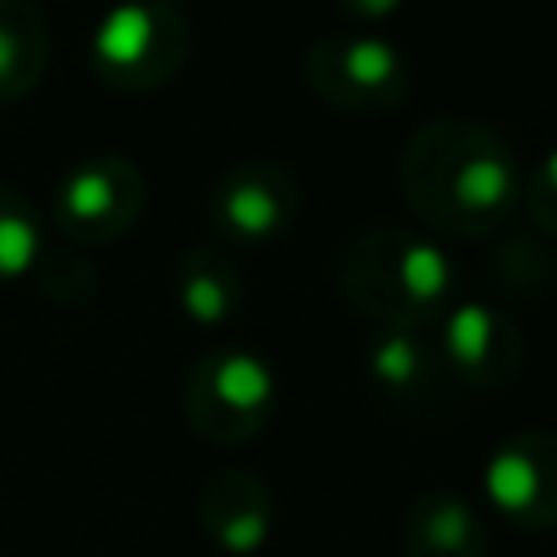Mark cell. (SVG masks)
Wrapping results in <instances>:
<instances>
[{
    "instance_id": "9c48e42d",
    "label": "cell",
    "mask_w": 557,
    "mask_h": 557,
    "mask_svg": "<svg viewBox=\"0 0 557 557\" xmlns=\"http://www.w3.org/2000/svg\"><path fill=\"white\" fill-rule=\"evenodd\" d=\"M440 348L444 370H453L466 387H505L527 361V339L518 322L483 300H461L444 309Z\"/></svg>"
},
{
    "instance_id": "7a4b0ae2",
    "label": "cell",
    "mask_w": 557,
    "mask_h": 557,
    "mask_svg": "<svg viewBox=\"0 0 557 557\" xmlns=\"http://www.w3.org/2000/svg\"><path fill=\"white\" fill-rule=\"evenodd\" d=\"M453 278L444 244L405 226H374L339 252L344 296L383 331H422L453 305Z\"/></svg>"
},
{
    "instance_id": "5bb4252c",
    "label": "cell",
    "mask_w": 557,
    "mask_h": 557,
    "mask_svg": "<svg viewBox=\"0 0 557 557\" xmlns=\"http://www.w3.org/2000/svg\"><path fill=\"white\" fill-rule=\"evenodd\" d=\"M370 379L405 409H422L440 396L444 383V366L440 357L426 348L422 331H379L370 339Z\"/></svg>"
},
{
    "instance_id": "ba28073f",
    "label": "cell",
    "mask_w": 557,
    "mask_h": 557,
    "mask_svg": "<svg viewBox=\"0 0 557 557\" xmlns=\"http://www.w3.org/2000/svg\"><path fill=\"white\" fill-rule=\"evenodd\" d=\"M483 492L487 505L522 531L557 527V431L509 435L483 466Z\"/></svg>"
},
{
    "instance_id": "277c9868",
    "label": "cell",
    "mask_w": 557,
    "mask_h": 557,
    "mask_svg": "<svg viewBox=\"0 0 557 557\" xmlns=\"http://www.w3.org/2000/svg\"><path fill=\"white\" fill-rule=\"evenodd\" d=\"M278 379L248 348H213L205 352L183 383L187 426L218 448L248 444L274 413Z\"/></svg>"
},
{
    "instance_id": "3957f363",
    "label": "cell",
    "mask_w": 557,
    "mask_h": 557,
    "mask_svg": "<svg viewBox=\"0 0 557 557\" xmlns=\"http://www.w3.org/2000/svg\"><path fill=\"white\" fill-rule=\"evenodd\" d=\"M191 57V22L165 0H122L91 35V70L113 91L165 87Z\"/></svg>"
},
{
    "instance_id": "d6986e66",
    "label": "cell",
    "mask_w": 557,
    "mask_h": 557,
    "mask_svg": "<svg viewBox=\"0 0 557 557\" xmlns=\"http://www.w3.org/2000/svg\"><path fill=\"white\" fill-rule=\"evenodd\" d=\"M165 4H174V9H178V0H165Z\"/></svg>"
},
{
    "instance_id": "9a60e30c",
    "label": "cell",
    "mask_w": 557,
    "mask_h": 557,
    "mask_svg": "<svg viewBox=\"0 0 557 557\" xmlns=\"http://www.w3.org/2000/svg\"><path fill=\"white\" fill-rule=\"evenodd\" d=\"M44 248V226L35 205L0 183V287L13 278H26L35 257Z\"/></svg>"
},
{
    "instance_id": "6da1fadb",
    "label": "cell",
    "mask_w": 557,
    "mask_h": 557,
    "mask_svg": "<svg viewBox=\"0 0 557 557\" xmlns=\"http://www.w3.org/2000/svg\"><path fill=\"white\" fill-rule=\"evenodd\" d=\"M400 196L440 235L479 239L522 209V157L487 122L431 117L400 152Z\"/></svg>"
},
{
    "instance_id": "e0dca14e",
    "label": "cell",
    "mask_w": 557,
    "mask_h": 557,
    "mask_svg": "<svg viewBox=\"0 0 557 557\" xmlns=\"http://www.w3.org/2000/svg\"><path fill=\"white\" fill-rule=\"evenodd\" d=\"M522 209L531 213V222L557 239V148H548L522 178Z\"/></svg>"
},
{
    "instance_id": "8992f818",
    "label": "cell",
    "mask_w": 557,
    "mask_h": 557,
    "mask_svg": "<svg viewBox=\"0 0 557 557\" xmlns=\"http://www.w3.org/2000/svg\"><path fill=\"white\" fill-rule=\"evenodd\" d=\"M148 205V178L126 157H87L61 174L52 191V222L78 248H100L122 239Z\"/></svg>"
},
{
    "instance_id": "52a82bcc",
    "label": "cell",
    "mask_w": 557,
    "mask_h": 557,
    "mask_svg": "<svg viewBox=\"0 0 557 557\" xmlns=\"http://www.w3.org/2000/svg\"><path fill=\"white\" fill-rule=\"evenodd\" d=\"M300 209L296 174L278 161H235L209 187V222L231 244L278 239Z\"/></svg>"
},
{
    "instance_id": "8fae6325",
    "label": "cell",
    "mask_w": 557,
    "mask_h": 557,
    "mask_svg": "<svg viewBox=\"0 0 557 557\" xmlns=\"http://www.w3.org/2000/svg\"><path fill=\"white\" fill-rule=\"evenodd\" d=\"M405 557H487V527L466 496L426 492L400 522Z\"/></svg>"
},
{
    "instance_id": "ac0fdd59",
    "label": "cell",
    "mask_w": 557,
    "mask_h": 557,
    "mask_svg": "<svg viewBox=\"0 0 557 557\" xmlns=\"http://www.w3.org/2000/svg\"><path fill=\"white\" fill-rule=\"evenodd\" d=\"M348 17H357V22H379V17H387V13H396L405 0H335Z\"/></svg>"
},
{
    "instance_id": "2e32d148",
    "label": "cell",
    "mask_w": 557,
    "mask_h": 557,
    "mask_svg": "<svg viewBox=\"0 0 557 557\" xmlns=\"http://www.w3.org/2000/svg\"><path fill=\"white\" fill-rule=\"evenodd\" d=\"M26 278H35L39 296L52 300V305H83L91 296V261L70 239H61V244L44 239V248H39V257H35Z\"/></svg>"
},
{
    "instance_id": "30bf717a",
    "label": "cell",
    "mask_w": 557,
    "mask_h": 557,
    "mask_svg": "<svg viewBox=\"0 0 557 557\" xmlns=\"http://www.w3.org/2000/svg\"><path fill=\"white\" fill-rule=\"evenodd\" d=\"M196 518L222 553L252 557L270 544L278 513H274L270 487L252 470L231 466V470H218L213 479H205V487L196 496Z\"/></svg>"
},
{
    "instance_id": "7c38bea8",
    "label": "cell",
    "mask_w": 557,
    "mask_h": 557,
    "mask_svg": "<svg viewBox=\"0 0 557 557\" xmlns=\"http://www.w3.org/2000/svg\"><path fill=\"white\" fill-rule=\"evenodd\" d=\"M174 300L196 326H222L244 305V274L218 244H191L174 261Z\"/></svg>"
},
{
    "instance_id": "5b68a950",
    "label": "cell",
    "mask_w": 557,
    "mask_h": 557,
    "mask_svg": "<svg viewBox=\"0 0 557 557\" xmlns=\"http://www.w3.org/2000/svg\"><path fill=\"white\" fill-rule=\"evenodd\" d=\"M309 87L348 113H387L409 91V65L400 48L370 30H331L305 52Z\"/></svg>"
},
{
    "instance_id": "4fadbf2b",
    "label": "cell",
    "mask_w": 557,
    "mask_h": 557,
    "mask_svg": "<svg viewBox=\"0 0 557 557\" xmlns=\"http://www.w3.org/2000/svg\"><path fill=\"white\" fill-rule=\"evenodd\" d=\"M52 61V35L35 0H0V109L26 100Z\"/></svg>"
}]
</instances>
